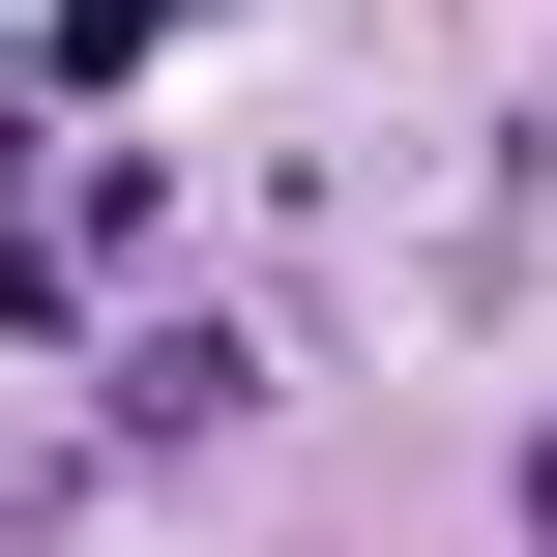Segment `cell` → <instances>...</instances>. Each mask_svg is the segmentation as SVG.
<instances>
[{
    "mask_svg": "<svg viewBox=\"0 0 557 557\" xmlns=\"http://www.w3.org/2000/svg\"><path fill=\"white\" fill-rule=\"evenodd\" d=\"M147 29H176V0H29V88H117Z\"/></svg>",
    "mask_w": 557,
    "mask_h": 557,
    "instance_id": "cell-2",
    "label": "cell"
},
{
    "mask_svg": "<svg viewBox=\"0 0 557 557\" xmlns=\"http://www.w3.org/2000/svg\"><path fill=\"white\" fill-rule=\"evenodd\" d=\"M499 499H529V529H557V441H529V470H499Z\"/></svg>",
    "mask_w": 557,
    "mask_h": 557,
    "instance_id": "cell-3",
    "label": "cell"
},
{
    "mask_svg": "<svg viewBox=\"0 0 557 557\" xmlns=\"http://www.w3.org/2000/svg\"><path fill=\"white\" fill-rule=\"evenodd\" d=\"M235 411H264V323H117V352H88V441H117V470H176V441H235Z\"/></svg>",
    "mask_w": 557,
    "mask_h": 557,
    "instance_id": "cell-1",
    "label": "cell"
}]
</instances>
